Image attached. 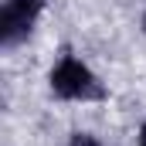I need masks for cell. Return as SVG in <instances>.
Here are the masks:
<instances>
[{
  "mask_svg": "<svg viewBox=\"0 0 146 146\" xmlns=\"http://www.w3.org/2000/svg\"><path fill=\"white\" fill-rule=\"evenodd\" d=\"M48 85H51V95L65 99V102H95V99H106V88L99 82V75L92 72L82 58L75 54H61L58 65L48 75Z\"/></svg>",
  "mask_w": 146,
  "mask_h": 146,
  "instance_id": "6da1fadb",
  "label": "cell"
},
{
  "mask_svg": "<svg viewBox=\"0 0 146 146\" xmlns=\"http://www.w3.org/2000/svg\"><path fill=\"white\" fill-rule=\"evenodd\" d=\"M48 0H7L0 10V44L3 48H17L21 41L34 31L37 17L44 10Z\"/></svg>",
  "mask_w": 146,
  "mask_h": 146,
  "instance_id": "7a4b0ae2",
  "label": "cell"
},
{
  "mask_svg": "<svg viewBox=\"0 0 146 146\" xmlns=\"http://www.w3.org/2000/svg\"><path fill=\"white\" fill-rule=\"evenodd\" d=\"M68 146H102V143H99L92 133H75L72 139H68Z\"/></svg>",
  "mask_w": 146,
  "mask_h": 146,
  "instance_id": "3957f363",
  "label": "cell"
},
{
  "mask_svg": "<svg viewBox=\"0 0 146 146\" xmlns=\"http://www.w3.org/2000/svg\"><path fill=\"white\" fill-rule=\"evenodd\" d=\"M139 146H146V122L139 126Z\"/></svg>",
  "mask_w": 146,
  "mask_h": 146,
  "instance_id": "277c9868",
  "label": "cell"
},
{
  "mask_svg": "<svg viewBox=\"0 0 146 146\" xmlns=\"http://www.w3.org/2000/svg\"><path fill=\"white\" fill-rule=\"evenodd\" d=\"M143 31H146V10H143Z\"/></svg>",
  "mask_w": 146,
  "mask_h": 146,
  "instance_id": "5b68a950",
  "label": "cell"
}]
</instances>
